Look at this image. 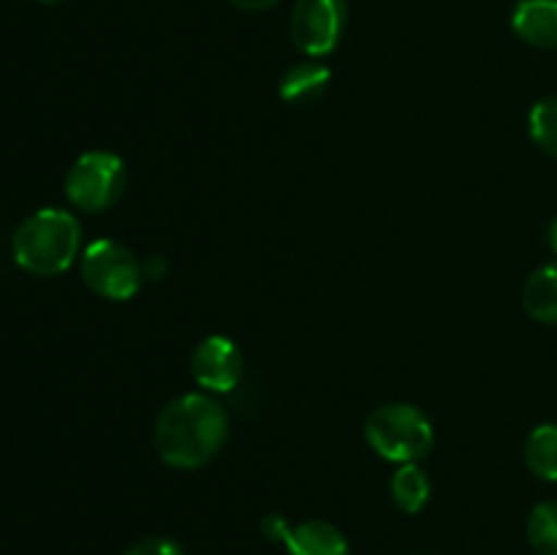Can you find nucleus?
Wrapping results in <instances>:
<instances>
[{
	"label": "nucleus",
	"mask_w": 557,
	"mask_h": 555,
	"mask_svg": "<svg viewBox=\"0 0 557 555\" xmlns=\"http://www.w3.org/2000/svg\"><path fill=\"white\" fill-rule=\"evenodd\" d=\"M528 539L539 555H557V501H544L531 511Z\"/></svg>",
	"instance_id": "14"
},
{
	"label": "nucleus",
	"mask_w": 557,
	"mask_h": 555,
	"mask_svg": "<svg viewBox=\"0 0 557 555\" xmlns=\"http://www.w3.org/2000/svg\"><path fill=\"white\" fill-rule=\"evenodd\" d=\"M288 522L283 515H267L264 520H261V533H264L267 539H272V542H283V536H286L288 531Z\"/></svg>",
	"instance_id": "17"
},
{
	"label": "nucleus",
	"mask_w": 557,
	"mask_h": 555,
	"mask_svg": "<svg viewBox=\"0 0 557 555\" xmlns=\"http://www.w3.org/2000/svg\"><path fill=\"white\" fill-rule=\"evenodd\" d=\"M125 555H183V553H180V547L172 542V539L152 536V539H141V542L134 544Z\"/></svg>",
	"instance_id": "16"
},
{
	"label": "nucleus",
	"mask_w": 557,
	"mask_h": 555,
	"mask_svg": "<svg viewBox=\"0 0 557 555\" xmlns=\"http://www.w3.org/2000/svg\"><path fill=\"white\" fill-rule=\"evenodd\" d=\"M228 439V417L215 397L188 392L161 408L156 419V452L166 466L194 471L207 466Z\"/></svg>",
	"instance_id": "1"
},
{
	"label": "nucleus",
	"mask_w": 557,
	"mask_h": 555,
	"mask_svg": "<svg viewBox=\"0 0 557 555\" xmlns=\"http://www.w3.org/2000/svg\"><path fill=\"white\" fill-rule=\"evenodd\" d=\"M547 237H549V248H553V254L557 256V218H555L553 223H549V234H547Z\"/></svg>",
	"instance_id": "20"
},
{
	"label": "nucleus",
	"mask_w": 557,
	"mask_h": 555,
	"mask_svg": "<svg viewBox=\"0 0 557 555\" xmlns=\"http://www.w3.org/2000/svg\"><path fill=\"white\" fill-rule=\"evenodd\" d=\"M528 128H531L533 141H536L547 156L557 158V96L542 98V101L531 109Z\"/></svg>",
	"instance_id": "15"
},
{
	"label": "nucleus",
	"mask_w": 557,
	"mask_h": 555,
	"mask_svg": "<svg viewBox=\"0 0 557 555\" xmlns=\"http://www.w3.org/2000/svg\"><path fill=\"white\" fill-rule=\"evenodd\" d=\"M166 270H169L166 259L158 254L150 256L147 261H141V272H145V278H152V281H161V278L166 275Z\"/></svg>",
	"instance_id": "18"
},
{
	"label": "nucleus",
	"mask_w": 557,
	"mask_h": 555,
	"mask_svg": "<svg viewBox=\"0 0 557 555\" xmlns=\"http://www.w3.org/2000/svg\"><path fill=\"white\" fill-rule=\"evenodd\" d=\"M38 3H58V0H38Z\"/></svg>",
	"instance_id": "21"
},
{
	"label": "nucleus",
	"mask_w": 557,
	"mask_h": 555,
	"mask_svg": "<svg viewBox=\"0 0 557 555\" xmlns=\"http://www.w3.org/2000/svg\"><path fill=\"white\" fill-rule=\"evenodd\" d=\"M194 381L207 392L226 395L243 379V351L226 335H210L194 348L190 357Z\"/></svg>",
	"instance_id": "7"
},
{
	"label": "nucleus",
	"mask_w": 557,
	"mask_h": 555,
	"mask_svg": "<svg viewBox=\"0 0 557 555\" xmlns=\"http://www.w3.org/2000/svg\"><path fill=\"white\" fill-rule=\"evenodd\" d=\"M79 270L87 288L112 303L136 297L145 281L141 261L117 239H92L82 250Z\"/></svg>",
	"instance_id": "5"
},
{
	"label": "nucleus",
	"mask_w": 557,
	"mask_h": 555,
	"mask_svg": "<svg viewBox=\"0 0 557 555\" xmlns=\"http://www.w3.org/2000/svg\"><path fill=\"white\" fill-rule=\"evenodd\" d=\"M232 5H237V9L243 11H270L272 5H277L281 0H228Z\"/></svg>",
	"instance_id": "19"
},
{
	"label": "nucleus",
	"mask_w": 557,
	"mask_h": 555,
	"mask_svg": "<svg viewBox=\"0 0 557 555\" xmlns=\"http://www.w3.org/2000/svg\"><path fill=\"white\" fill-rule=\"evenodd\" d=\"M348 0H297L292 11V41L308 58H324L341 44Z\"/></svg>",
	"instance_id": "6"
},
{
	"label": "nucleus",
	"mask_w": 557,
	"mask_h": 555,
	"mask_svg": "<svg viewBox=\"0 0 557 555\" xmlns=\"http://www.w3.org/2000/svg\"><path fill=\"white\" fill-rule=\"evenodd\" d=\"M128 172L123 158L107 150L82 152L65 174V196L79 212H103L123 196Z\"/></svg>",
	"instance_id": "4"
},
{
	"label": "nucleus",
	"mask_w": 557,
	"mask_h": 555,
	"mask_svg": "<svg viewBox=\"0 0 557 555\" xmlns=\"http://www.w3.org/2000/svg\"><path fill=\"white\" fill-rule=\"evenodd\" d=\"M389 490L397 509H403L406 515H417L430 501V479L417 462H403L395 477H392Z\"/></svg>",
	"instance_id": "12"
},
{
	"label": "nucleus",
	"mask_w": 557,
	"mask_h": 555,
	"mask_svg": "<svg viewBox=\"0 0 557 555\" xmlns=\"http://www.w3.org/2000/svg\"><path fill=\"white\" fill-rule=\"evenodd\" d=\"M525 462L533 477L557 482V424H539L525 441Z\"/></svg>",
	"instance_id": "13"
},
{
	"label": "nucleus",
	"mask_w": 557,
	"mask_h": 555,
	"mask_svg": "<svg viewBox=\"0 0 557 555\" xmlns=\"http://www.w3.org/2000/svg\"><path fill=\"white\" fill-rule=\"evenodd\" d=\"M330 79L332 74L324 63L308 60V63H297L294 69H288L283 74L277 92L288 103H313L324 96L326 87H330Z\"/></svg>",
	"instance_id": "10"
},
{
	"label": "nucleus",
	"mask_w": 557,
	"mask_h": 555,
	"mask_svg": "<svg viewBox=\"0 0 557 555\" xmlns=\"http://www.w3.org/2000/svg\"><path fill=\"white\" fill-rule=\"evenodd\" d=\"M288 555H348V542L335 526L324 520H308L292 526L283 536Z\"/></svg>",
	"instance_id": "9"
},
{
	"label": "nucleus",
	"mask_w": 557,
	"mask_h": 555,
	"mask_svg": "<svg viewBox=\"0 0 557 555\" xmlns=\"http://www.w3.org/2000/svg\"><path fill=\"white\" fill-rule=\"evenodd\" d=\"M364 439L389 462H419L433 449V422L411 403H384L364 422Z\"/></svg>",
	"instance_id": "3"
},
{
	"label": "nucleus",
	"mask_w": 557,
	"mask_h": 555,
	"mask_svg": "<svg viewBox=\"0 0 557 555\" xmlns=\"http://www.w3.org/2000/svg\"><path fill=\"white\" fill-rule=\"evenodd\" d=\"M511 27L531 47H557V0H520L511 14Z\"/></svg>",
	"instance_id": "8"
},
{
	"label": "nucleus",
	"mask_w": 557,
	"mask_h": 555,
	"mask_svg": "<svg viewBox=\"0 0 557 555\" xmlns=\"http://www.w3.org/2000/svg\"><path fill=\"white\" fill-rule=\"evenodd\" d=\"M11 254L25 272L52 278L69 270L82 256L79 218L60 207H44L16 226Z\"/></svg>",
	"instance_id": "2"
},
{
	"label": "nucleus",
	"mask_w": 557,
	"mask_h": 555,
	"mask_svg": "<svg viewBox=\"0 0 557 555\" xmlns=\"http://www.w3.org/2000/svg\"><path fill=\"white\" fill-rule=\"evenodd\" d=\"M522 305L528 316L542 324H557V261L533 272L522 288Z\"/></svg>",
	"instance_id": "11"
}]
</instances>
